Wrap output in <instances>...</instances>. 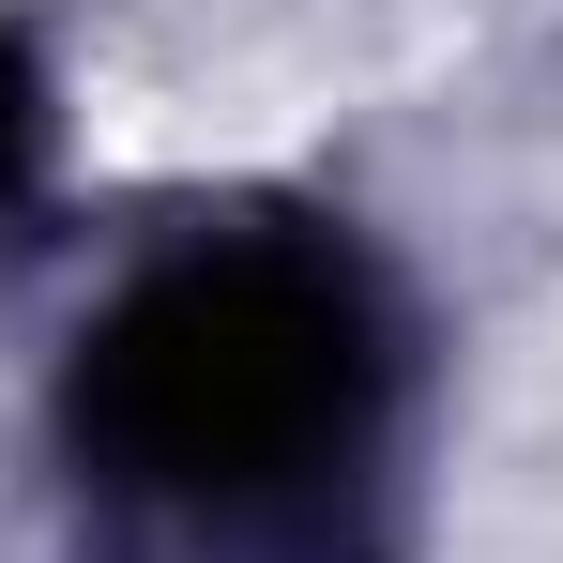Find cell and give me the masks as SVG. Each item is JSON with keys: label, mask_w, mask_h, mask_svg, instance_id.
<instances>
[{"label": "cell", "mask_w": 563, "mask_h": 563, "mask_svg": "<svg viewBox=\"0 0 563 563\" xmlns=\"http://www.w3.org/2000/svg\"><path fill=\"white\" fill-rule=\"evenodd\" d=\"M396 411V320L335 229H198L77 335V457L198 549L305 563L351 533Z\"/></svg>", "instance_id": "cell-1"}, {"label": "cell", "mask_w": 563, "mask_h": 563, "mask_svg": "<svg viewBox=\"0 0 563 563\" xmlns=\"http://www.w3.org/2000/svg\"><path fill=\"white\" fill-rule=\"evenodd\" d=\"M31 168H46V62L0 31V213L31 198Z\"/></svg>", "instance_id": "cell-2"}]
</instances>
